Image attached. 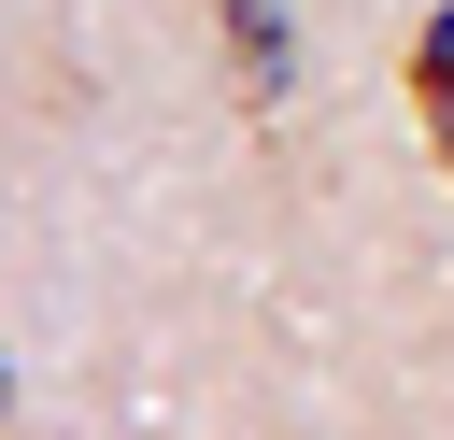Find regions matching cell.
Wrapping results in <instances>:
<instances>
[{
	"mask_svg": "<svg viewBox=\"0 0 454 440\" xmlns=\"http://www.w3.org/2000/svg\"><path fill=\"white\" fill-rule=\"evenodd\" d=\"M411 114H426V142H440V170H454V14L411 28Z\"/></svg>",
	"mask_w": 454,
	"mask_h": 440,
	"instance_id": "obj_1",
	"label": "cell"
}]
</instances>
